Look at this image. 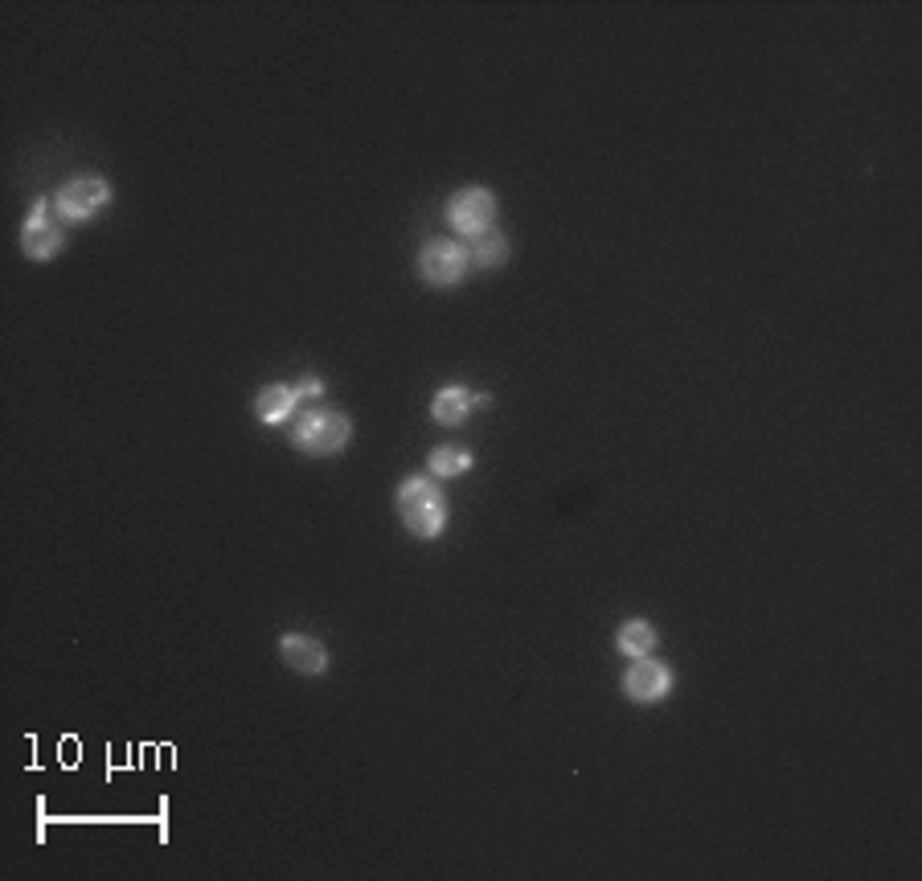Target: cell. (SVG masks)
I'll return each instance as SVG.
<instances>
[{"instance_id":"obj_13","label":"cell","mask_w":922,"mask_h":881,"mask_svg":"<svg viewBox=\"0 0 922 881\" xmlns=\"http://www.w3.org/2000/svg\"><path fill=\"white\" fill-rule=\"evenodd\" d=\"M468 468H472V455H468V451L439 448L431 455V472H434V476H463Z\"/></svg>"},{"instance_id":"obj_6","label":"cell","mask_w":922,"mask_h":881,"mask_svg":"<svg viewBox=\"0 0 922 881\" xmlns=\"http://www.w3.org/2000/svg\"><path fill=\"white\" fill-rule=\"evenodd\" d=\"M21 247H25V254L29 259H38V263H45V259H54V254L62 251V226L45 213V201H38L33 213H29L25 230H21Z\"/></svg>"},{"instance_id":"obj_11","label":"cell","mask_w":922,"mask_h":881,"mask_svg":"<svg viewBox=\"0 0 922 881\" xmlns=\"http://www.w3.org/2000/svg\"><path fill=\"white\" fill-rule=\"evenodd\" d=\"M468 406H472V398L460 390V386H448V390H439V398H434L431 415L434 422H443V427H455V422L468 419Z\"/></svg>"},{"instance_id":"obj_8","label":"cell","mask_w":922,"mask_h":881,"mask_svg":"<svg viewBox=\"0 0 922 881\" xmlns=\"http://www.w3.org/2000/svg\"><path fill=\"white\" fill-rule=\"evenodd\" d=\"M280 652L295 672H307V677L324 672V664H328V652H324L321 640H312V636H283Z\"/></svg>"},{"instance_id":"obj_2","label":"cell","mask_w":922,"mask_h":881,"mask_svg":"<svg viewBox=\"0 0 922 881\" xmlns=\"http://www.w3.org/2000/svg\"><path fill=\"white\" fill-rule=\"evenodd\" d=\"M292 443L307 455H336L349 443V419L336 410H304L295 422Z\"/></svg>"},{"instance_id":"obj_7","label":"cell","mask_w":922,"mask_h":881,"mask_svg":"<svg viewBox=\"0 0 922 881\" xmlns=\"http://www.w3.org/2000/svg\"><path fill=\"white\" fill-rule=\"evenodd\" d=\"M672 685V672L664 669V664H657V660L640 657L636 664L628 669V677H624V693L636 701H660L664 693H669Z\"/></svg>"},{"instance_id":"obj_10","label":"cell","mask_w":922,"mask_h":881,"mask_svg":"<svg viewBox=\"0 0 922 881\" xmlns=\"http://www.w3.org/2000/svg\"><path fill=\"white\" fill-rule=\"evenodd\" d=\"M615 648L624 652V657H648L652 648H657V631H652V623H643V619H636V623H624L619 628V636H615Z\"/></svg>"},{"instance_id":"obj_3","label":"cell","mask_w":922,"mask_h":881,"mask_svg":"<svg viewBox=\"0 0 922 881\" xmlns=\"http://www.w3.org/2000/svg\"><path fill=\"white\" fill-rule=\"evenodd\" d=\"M107 201H112V185L103 181V177H74V181L62 185L54 197L57 213H62V218H74V222H83V218L98 213Z\"/></svg>"},{"instance_id":"obj_9","label":"cell","mask_w":922,"mask_h":881,"mask_svg":"<svg viewBox=\"0 0 922 881\" xmlns=\"http://www.w3.org/2000/svg\"><path fill=\"white\" fill-rule=\"evenodd\" d=\"M292 410H295V390H287V386H266V390L254 398V415L263 422L292 419Z\"/></svg>"},{"instance_id":"obj_14","label":"cell","mask_w":922,"mask_h":881,"mask_svg":"<svg viewBox=\"0 0 922 881\" xmlns=\"http://www.w3.org/2000/svg\"><path fill=\"white\" fill-rule=\"evenodd\" d=\"M295 398H321V381H316V378H300V386H295Z\"/></svg>"},{"instance_id":"obj_5","label":"cell","mask_w":922,"mask_h":881,"mask_svg":"<svg viewBox=\"0 0 922 881\" xmlns=\"http://www.w3.org/2000/svg\"><path fill=\"white\" fill-rule=\"evenodd\" d=\"M463 266H468V254H463V247H455V242H448V239L427 242L422 254H419L422 280L434 283V287H451V283H460Z\"/></svg>"},{"instance_id":"obj_1","label":"cell","mask_w":922,"mask_h":881,"mask_svg":"<svg viewBox=\"0 0 922 881\" xmlns=\"http://www.w3.org/2000/svg\"><path fill=\"white\" fill-rule=\"evenodd\" d=\"M398 508H402L406 529L415 533V537H439L443 525H448V501H443V492L422 476L406 480L402 492H398Z\"/></svg>"},{"instance_id":"obj_4","label":"cell","mask_w":922,"mask_h":881,"mask_svg":"<svg viewBox=\"0 0 922 881\" xmlns=\"http://www.w3.org/2000/svg\"><path fill=\"white\" fill-rule=\"evenodd\" d=\"M496 218V197L489 189H463V193L451 197L448 206V222L460 230V234H484Z\"/></svg>"},{"instance_id":"obj_12","label":"cell","mask_w":922,"mask_h":881,"mask_svg":"<svg viewBox=\"0 0 922 881\" xmlns=\"http://www.w3.org/2000/svg\"><path fill=\"white\" fill-rule=\"evenodd\" d=\"M504 254H509V242H504L496 230L475 234V247H472V263L475 266H496V263H504Z\"/></svg>"}]
</instances>
